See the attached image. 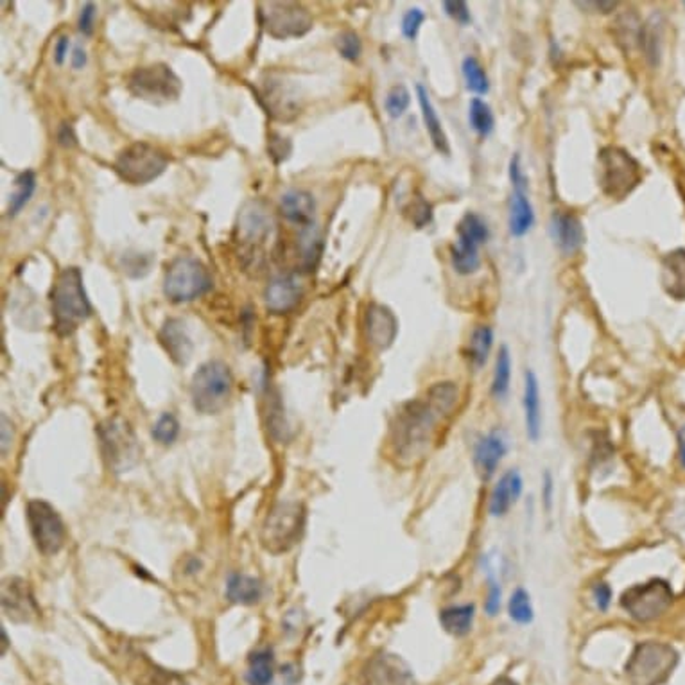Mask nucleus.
<instances>
[{"mask_svg": "<svg viewBox=\"0 0 685 685\" xmlns=\"http://www.w3.org/2000/svg\"><path fill=\"white\" fill-rule=\"evenodd\" d=\"M444 416L426 396V400H415L406 404L395 418L391 427V449L402 463H415L426 456L436 422Z\"/></svg>", "mask_w": 685, "mask_h": 685, "instance_id": "obj_1", "label": "nucleus"}, {"mask_svg": "<svg viewBox=\"0 0 685 685\" xmlns=\"http://www.w3.org/2000/svg\"><path fill=\"white\" fill-rule=\"evenodd\" d=\"M51 305L54 330L62 338L74 334L77 327L92 316L93 308L84 291L79 268L71 266L58 273L51 289Z\"/></svg>", "mask_w": 685, "mask_h": 685, "instance_id": "obj_2", "label": "nucleus"}, {"mask_svg": "<svg viewBox=\"0 0 685 685\" xmlns=\"http://www.w3.org/2000/svg\"><path fill=\"white\" fill-rule=\"evenodd\" d=\"M679 651L666 642H641L631 651L624 673L631 685L666 684L679 666Z\"/></svg>", "mask_w": 685, "mask_h": 685, "instance_id": "obj_3", "label": "nucleus"}, {"mask_svg": "<svg viewBox=\"0 0 685 685\" xmlns=\"http://www.w3.org/2000/svg\"><path fill=\"white\" fill-rule=\"evenodd\" d=\"M304 504L297 501L279 503L266 517L260 530V543L271 554H284L291 551L304 536Z\"/></svg>", "mask_w": 685, "mask_h": 685, "instance_id": "obj_4", "label": "nucleus"}, {"mask_svg": "<svg viewBox=\"0 0 685 685\" xmlns=\"http://www.w3.org/2000/svg\"><path fill=\"white\" fill-rule=\"evenodd\" d=\"M233 376L223 361L201 365L191 381L192 406L201 415H220L229 406Z\"/></svg>", "mask_w": 685, "mask_h": 685, "instance_id": "obj_5", "label": "nucleus"}, {"mask_svg": "<svg viewBox=\"0 0 685 685\" xmlns=\"http://www.w3.org/2000/svg\"><path fill=\"white\" fill-rule=\"evenodd\" d=\"M598 181L610 200H624L642 181L641 163L622 148L607 146L598 154Z\"/></svg>", "mask_w": 685, "mask_h": 685, "instance_id": "obj_6", "label": "nucleus"}, {"mask_svg": "<svg viewBox=\"0 0 685 685\" xmlns=\"http://www.w3.org/2000/svg\"><path fill=\"white\" fill-rule=\"evenodd\" d=\"M214 286L212 275L203 262L192 257L172 260L163 277V295L172 304H187L205 297Z\"/></svg>", "mask_w": 685, "mask_h": 685, "instance_id": "obj_7", "label": "nucleus"}, {"mask_svg": "<svg viewBox=\"0 0 685 685\" xmlns=\"http://www.w3.org/2000/svg\"><path fill=\"white\" fill-rule=\"evenodd\" d=\"M99 447L104 463L113 474L130 472L141 457V447L130 426L119 418H108L97 427Z\"/></svg>", "mask_w": 685, "mask_h": 685, "instance_id": "obj_8", "label": "nucleus"}, {"mask_svg": "<svg viewBox=\"0 0 685 685\" xmlns=\"http://www.w3.org/2000/svg\"><path fill=\"white\" fill-rule=\"evenodd\" d=\"M675 602L671 585L666 580L653 578L646 583H639L624 591L621 607L639 622H651L661 619Z\"/></svg>", "mask_w": 685, "mask_h": 685, "instance_id": "obj_9", "label": "nucleus"}, {"mask_svg": "<svg viewBox=\"0 0 685 685\" xmlns=\"http://www.w3.org/2000/svg\"><path fill=\"white\" fill-rule=\"evenodd\" d=\"M169 165L163 152L146 142H135L119 152L115 160V172L132 185H148L154 181Z\"/></svg>", "mask_w": 685, "mask_h": 685, "instance_id": "obj_10", "label": "nucleus"}, {"mask_svg": "<svg viewBox=\"0 0 685 685\" xmlns=\"http://www.w3.org/2000/svg\"><path fill=\"white\" fill-rule=\"evenodd\" d=\"M181 79L165 64L139 67L128 79L130 93L152 104H165L176 101L181 93Z\"/></svg>", "mask_w": 685, "mask_h": 685, "instance_id": "obj_11", "label": "nucleus"}, {"mask_svg": "<svg viewBox=\"0 0 685 685\" xmlns=\"http://www.w3.org/2000/svg\"><path fill=\"white\" fill-rule=\"evenodd\" d=\"M259 20L275 40L305 36L312 29V16L297 2H264L259 5Z\"/></svg>", "mask_w": 685, "mask_h": 685, "instance_id": "obj_12", "label": "nucleus"}, {"mask_svg": "<svg viewBox=\"0 0 685 685\" xmlns=\"http://www.w3.org/2000/svg\"><path fill=\"white\" fill-rule=\"evenodd\" d=\"M25 517L29 532L42 554L53 556L64 549L67 540V530L64 519L49 503L42 499L29 501L25 508Z\"/></svg>", "mask_w": 685, "mask_h": 685, "instance_id": "obj_13", "label": "nucleus"}, {"mask_svg": "<svg viewBox=\"0 0 685 685\" xmlns=\"http://www.w3.org/2000/svg\"><path fill=\"white\" fill-rule=\"evenodd\" d=\"M259 101L268 115L280 122L295 121L302 110L298 86L282 76H268L260 83Z\"/></svg>", "mask_w": 685, "mask_h": 685, "instance_id": "obj_14", "label": "nucleus"}, {"mask_svg": "<svg viewBox=\"0 0 685 685\" xmlns=\"http://www.w3.org/2000/svg\"><path fill=\"white\" fill-rule=\"evenodd\" d=\"M361 685H413V673L398 655L382 651L368 661Z\"/></svg>", "mask_w": 685, "mask_h": 685, "instance_id": "obj_15", "label": "nucleus"}, {"mask_svg": "<svg viewBox=\"0 0 685 685\" xmlns=\"http://www.w3.org/2000/svg\"><path fill=\"white\" fill-rule=\"evenodd\" d=\"M239 240H242L248 246L262 248L275 231L273 216L268 212V209L260 201H250L244 205V209L239 214Z\"/></svg>", "mask_w": 685, "mask_h": 685, "instance_id": "obj_16", "label": "nucleus"}, {"mask_svg": "<svg viewBox=\"0 0 685 685\" xmlns=\"http://www.w3.org/2000/svg\"><path fill=\"white\" fill-rule=\"evenodd\" d=\"M2 610L7 619L15 622L33 621L40 609L29 589V583L20 578H9L2 585Z\"/></svg>", "mask_w": 685, "mask_h": 685, "instance_id": "obj_17", "label": "nucleus"}, {"mask_svg": "<svg viewBox=\"0 0 685 685\" xmlns=\"http://www.w3.org/2000/svg\"><path fill=\"white\" fill-rule=\"evenodd\" d=\"M396 334L398 321L393 310L386 305H368L365 314V336L368 345L376 350H386L393 345Z\"/></svg>", "mask_w": 685, "mask_h": 685, "instance_id": "obj_18", "label": "nucleus"}, {"mask_svg": "<svg viewBox=\"0 0 685 685\" xmlns=\"http://www.w3.org/2000/svg\"><path fill=\"white\" fill-rule=\"evenodd\" d=\"M302 297L304 288L297 275L275 277L264 291L266 308L271 314H289L298 307Z\"/></svg>", "mask_w": 685, "mask_h": 685, "instance_id": "obj_19", "label": "nucleus"}, {"mask_svg": "<svg viewBox=\"0 0 685 685\" xmlns=\"http://www.w3.org/2000/svg\"><path fill=\"white\" fill-rule=\"evenodd\" d=\"M160 345L169 354V357L178 365L185 367L192 357V341L185 330V325L178 318H169L158 332Z\"/></svg>", "mask_w": 685, "mask_h": 685, "instance_id": "obj_20", "label": "nucleus"}, {"mask_svg": "<svg viewBox=\"0 0 685 685\" xmlns=\"http://www.w3.org/2000/svg\"><path fill=\"white\" fill-rule=\"evenodd\" d=\"M551 237L558 250L565 255L576 253L585 242V231L578 216L571 212H556L551 220Z\"/></svg>", "mask_w": 685, "mask_h": 685, "instance_id": "obj_21", "label": "nucleus"}, {"mask_svg": "<svg viewBox=\"0 0 685 685\" xmlns=\"http://www.w3.org/2000/svg\"><path fill=\"white\" fill-rule=\"evenodd\" d=\"M523 494V477L517 470H508L495 484L490 495V514L494 517H504Z\"/></svg>", "mask_w": 685, "mask_h": 685, "instance_id": "obj_22", "label": "nucleus"}, {"mask_svg": "<svg viewBox=\"0 0 685 685\" xmlns=\"http://www.w3.org/2000/svg\"><path fill=\"white\" fill-rule=\"evenodd\" d=\"M280 212L288 221L304 229V227H308V225L314 223L316 201H314L310 192L293 189V191H288L286 194H282Z\"/></svg>", "mask_w": 685, "mask_h": 685, "instance_id": "obj_23", "label": "nucleus"}, {"mask_svg": "<svg viewBox=\"0 0 685 685\" xmlns=\"http://www.w3.org/2000/svg\"><path fill=\"white\" fill-rule=\"evenodd\" d=\"M661 269L664 291L675 300H685V250L670 251L662 259Z\"/></svg>", "mask_w": 685, "mask_h": 685, "instance_id": "obj_24", "label": "nucleus"}, {"mask_svg": "<svg viewBox=\"0 0 685 685\" xmlns=\"http://www.w3.org/2000/svg\"><path fill=\"white\" fill-rule=\"evenodd\" d=\"M534 212L532 201L526 194V185H514V194L510 200V233L515 237L526 235L533 227Z\"/></svg>", "mask_w": 685, "mask_h": 685, "instance_id": "obj_25", "label": "nucleus"}, {"mask_svg": "<svg viewBox=\"0 0 685 685\" xmlns=\"http://www.w3.org/2000/svg\"><path fill=\"white\" fill-rule=\"evenodd\" d=\"M504 453H506L504 442L495 433L484 436L477 444L474 461H475V468H477V472H479V475L483 479H490L495 474V470H497L501 459L504 456Z\"/></svg>", "mask_w": 685, "mask_h": 685, "instance_id": "obj_26", "label": "nucleus"}, {"mask_svg": "<svg viewBox=\"0 0 685 685\" xmlns=\"http://www.w3.org/2000/svg\"><path fill=\"white\" fill-rule=\"evenodd\" d=\"M524 418L526 433L536 442L542 433V404H540V387L538 379L532 370L524 376Z\"/></svg>", "mask_w": 685, "mask_h": 685, "instance_id": "obj_27", "label": "nucleus"}, {"mask_svg": "<svg viewBox=\"0 0 685 685\" xmlns=\"http://www.w3.org/2000/svg\"><path fill=\"white\" fill-rule=\"evenodd\" d=\"M416 93H418V103H420V108H422V117H424V124H426V130L431 137V142L435 144V148L442 154H449L451 152V146H449V139L445 135V130L442 126V121L429 99V93L427 90L418 84L416 86Z\"/></svg>", "mask_w": 685, "mask_h": 685, "instance_id": "obj_28", "label": "nucleus"}, {"mask_svg": "<svg viewBox=\"0 0 685 685\" xmlns=\"http://www.w3.org/2000/svg\"><path fill=\"white\" fill-rule=\"evenodd\" d=\"M264 587L257 578L231 574L227 582V598L237 605H255L262 600Z\"/></svg>", "mask_w": 685, "mask_h": 685, "instance_id": "obj_29", "label": "nucleus"}, {"mask_svg": "<svg viewBox=\"0 0 685 685\" xmlns=\"http://www.w3.org/2000/svg\"><path fill=\"white\" fill-rule=\"evenodd\" d=\"M275 677V657L271 650H259L250 657L246 680L250 685H269Z\"/></svg>", "mask_w": 685, "mask_h": 685, "instance_id": "obj_30", "label": "nucleus"}, {"mask_svg": "<svg viewBox=\"0 0 685 685\" xmlns=\"http://www.w3.org/2000/svg\"><path fill=\"white\" fill-rule=\"evenodd\" d=\"M474 615H475L474 605H457V607L442 610L440 622L447 633L455 637H465L472 630Z\"/></svg>", "mask_w": 685, "mask_h": 685, "instance_id": "obj_31", "label": "nucleus"}, {"mask_svg": "<svg viewBox=\"0 0 685 685\" xmlns=\"http://www.w3.org/2000/svg\"><path fill=\"white\" fill-rule=\"evenodd\" d=\"M321 250H323L321 233H319V229L316 227V223L300 229L298 251H300V259H302V266H304L305 271H312L318 266L319 257H321Z\"/></svg>", "mask_w": 685, "mask_h": 685, "instance_id": "obj_32", "label": "nucleus"}, {"mask_svg": "<svg viewBox=\"0 0 685 685\" xmlns=\"http://www.w3.org/2000/svg\"><path fill=\"white\" fill-rule=\"evenodd\" d=\"M34 189H36V174L33 171L20 172L15 178V192L9 196V203H7L9 218H15L16 214H20V210L29 203L31 196L34 194Z\"/></svg>", "mask_w": 685, "mask_h": 685, "instance_id": "obj_33", "label": "nucleus"}, {"mask_svg": "<svg viewBox=\"0 0 685 685\" xmlns=\"http://www.w3.org/2000/svg\"><path fill=\"white\" fill-rule=\"evenodd\" d=\"M481 264L479 259V244L466 240L463 237H457L453 246V266L459 275H470L477 271Z\"/></svg>", "mask_w": 685, "mask_h": 685, "instance_id": "obj_34", "label": "nucleus"}, {"mask_svg": "<svg viewBox=\"0 0 685 685\" xmlns=\"http://www.w3.org/2000/svg\"><path fill=\"white\" fill-rule=\"evenodd\" d=\"M494 347V330L486 325H477L468 341V359L474 367H483Z\"/></svg>", "mask_w": 685, "mask_h": 685, "instance_id": "obj_35", "label": "nucleus"}, {"mask_svg": "<svg viewBox=\"0 0 685 685\" xmlns=\"http://www.w3.org/2000/svg\"><path fill=\"white\" fill-rule=\"evenodd\" d=\"M644 24L639 20L637 13L628 11L621 15L615 22V36L621 45L626 49H631L633 45H641V34H642Z\"/></svg>", "mask_w": 685, "mask_h": 685, "instance_id": "obj_36", "label": "nucleus"}, {"mask_svg": "<svg viewBox=\"0 0 685 685\" xmlns=\"http://www.w3.org/2000/svg\"><path fill=\"white\" fill-rule=\"evenodd\" d=\"M468 121H470L472 130L475 133H479L481 137L490 135L494 132V126H495V119H494L492 108L484 101H481L479 97H475V99L470 101Z\"/></svg>", "mask_w": 685, "mask_h": 685, "instance_id": "obj_37", "label": "nucleus"}, {"mask_svg": "<svg viewBox=\"0 0 685 685\" xmlns=\"http://www.w3.org/2000/svg\"><path fill=\"white\" fill-rule=\"evenodd\" d=\"M510 379H512V357H510V350L503 347L495 361V372H494V381H492V395L495 398L506 396L510 389Z\"/></svg>", "mask_w": 685, "mask_h": 685, "instance_id": "obj_38", "label": "nucleus"}, {"mask_svg": "<svg viewBox=\"0 0 685 685\" xmlns=\"http://www.w3.org/2000/svg\"><path fill=\"white\" fill-rule=\"evenodd\" d=\"M463 77H465V83H466V88L477 95H484L490 88V83H488V76L483 69V65L474 58V56H468L463 60Z\"/></svg>", "mask_w": 685, "mask_h": 685, "instance_id": "obj_39", "label": "nucleus"}, {"mask_svg": "<svg viewBox=\"0 0 685 685\" xmlns=\"http://www.w3.org/2000/svg\"><path fill=\"white\" fill-rule=\"evenodd\" d=\"M457 237H463V239H468L475 244H484L488 240V227L484 223V220L474 212H466L461 221L457 223Z\"/></svg>", "mask_w": 685, "mask_h": 685, "instance_id": "obj_40", "label": "nucleus"}, {"mask_svg": "<svg viewBox=\"0 0 685 685\" xmlns=\"http://www.w3.org/2000/svg\"><path fill=\"white\" fill-rule=\"evenodd\" d=\"M427 400L444 415H449L457 402V387L453 382H438L427 391Z\"/></svg>", "mask_w": 685, "mask_h": 685, "instance_id": "obj_41", "label": "nucleus"}, {"mask_svg": "<svg viewBox=\"0 0 685 685\" xmlns=\"http://www.w3.org/2000/svg\"><path fill=\"white\" fill-rule=\"evenodd\" d=\"M655 20L657 16H653L648 24H644L642 34H641V49L644 51L646 58L653 65L659 64V54H661V24Z\"/></svg>", "mask_w": 685, "mask_h": 685, "instance_id": "obj_42", "label": "nucleus"}, {"mask_svg": "<svg viewBox=\"0 0 685 685\" xmlns=\"http://www.w3.org/2000/svg\"><path fill=\"white\" fill-rule=\"evenodd\" d=\"M152 435L160 445H172L180 435V422L172 413H163L152 426Z\"/></svg>", "mask_w": 685, "mask_h": 685, "instance_id": "obj_43", "label": "nucleus"}, {"mask_svg": "<svg viewBox=\"0 0 685 685\" xmlns=\"http://www.w3.org/2000/svg\"><path fill=\"white\" fill-rule=\"evenodd\" d=\"M510 617L519 624H530L533 621V605L530 594L524 589H517L508 603Z\"/></svg>", "mask_w": 685, "mask_h": 685, "instance_id": "obj_44", "label": "nucleus"}, {"mask_svg": "<svg viewBox=\"0 0 685 685\" xmlns=\"http://www.w3.org/2000/svg\"><path fill=\"white\" fill-rule=\"evenodd\" d=\"M409 104H411V93L404 84H395L387 92L386 101H384V108H386L387 115L393 117V119L402 117L404 112L409 108Z\"/></svg>", "mask_w": 685, "mask_h": 685, "instance_id": "obj_45", "label": "nucleus"}, {"mask_svg": "<svg viewBox=\"0 0 685 685\" xmlns=\"http://www.w3.org/2000/svg\"><path fill=\"white\" fill-rule=\"evenodd\" d=\"M137 685H187V682L183 680V677L171 673L167 670L156 668L148 662V668L142 670Z\"/></svg>", "mask_w": 685, "mask_h": 685, "instance_id": "obj_46", "label": "nucleus"}, {"mask_svg": "<svg viewBox=\"0 0 685 685\" xmlns=\"http://www.w3.org/2000/svg\"><path fill=\"white\" fill-rule=\"evenodd\" d=\"M336 47L339 54L348 62H357L363 53V44L354 31H343L336 36Z\"/></svg>", "mask_w": 685, "mask_h": 685, "instance_id": "obj_47", "label": "nucleus"}, {"mask_svg": "<svg viewBox=\"0 0 685 685\" xmlns=\"http://www.w3.org/2000/svg\"><path fill=\"white\" fill-rule=\"evenodd\" d=\"M293 152V144L289 139L279 135V133H271L269 135V144H268V152L271 156V160L275 163H282L284 160L289 158V154Z\"/></svg>", "mask_w": 685, "mask_h": 685, "instance_id": "obj_48", "label": "nucleus"}, {"mask_svg": "<svg viewBox=\"0 0 685 685\" xmlns=\"http://www.w3.org/2000/svg\"><path fill=\"white\" fill-rule=\"evenodd\" d=\"M424 20H426V15H424L422 9H418V7L409 9V11L404 15V18H402V34H404L407 40H415V38L418 36V31H420V27H422Z\"/></svg>", "mask_w": 685, "mask_h": 685, "instance_id": "obj_49", "label": "nucleus"}, {"mask_svg": "<svg viewBox=\"0 0 685 685\" xmlns=\"http://www.w3.org/2000/svg\"><path fill=\"white\" fill-rule=\"evenodd\" d=\"M411 220L416 225V229H424L426 225H429L431 220H433V207H431V203H427L424 198H418L416 203L413 205Z\"/></svg>", "mask_w": 685, "mask_h": 685, "instance_id": "obj_50", "label": "nucleus"}, {"mask_svg": "<svg viewBox=\"0 0 685 685\" xmlns=\"http://www.w3.org/2000/svg\"><path fill=\"white\" fill-rule=\"evenodd\" d=\"M95 13H97V7L93 2H86L79 13V22H77V29L84 34V36H90L93 33V22H95Z\"/></svg>", "mask_w": 685, "mask_h": 685, "instance_id": "obj_51", "label": "nucleus"}, {"mask_svg": "<svg viewBox=\"0 0 685 685\" xmlns=\"http://www.w3.org/2000/svg\"><path fill=\"white\" fill-rule=\"evenodd\" d=\"M444 9H445V13L453 18V20H456L457 24H461V25H466L472 18H470V11H468V5H466V2H461V0H456V2H444Z\"/></svg>", "mask_w": 685, "mask_h": 685, "instance_id": "obj_52", "label": "nucleus"}, {"mask_svg": "<svg viewBox=\"0 0 685 685\" xmlns=\"http://www.w3.org/2000/svg\"><path fill=\"white\" fill-rule=\"evenodd\" d=\"M592 598H594L596 607L602 610V612L609 610L610 603H612V589H610L609 583H605V582H598V583L592 587Z\"/></svg>", "mask_w": 685, "mask_h": 685, "instance_id": "obj_53", "label": "nucleus"}, {"mask_svg": "<svg viewBox=\"0 0 685 685\" xmlns=\"http://www.w3.org/2000/svg\"><path fill=\"white\" fill-rule=\"evenodd\" d=\"M499 609H501V587L495 582H490V591H488L484 610L490 617H494L497 615Z\"/></svg>", "mask_w": 685, "mask_h": 685, "instance_id": "obj_54", "label": "nucleus"}, {"mask_svg": "<svg viewBox=\"0 0 685 685\" xmlns=\"http://www.w3.org/2000/svg\"><path fill=\"white\" fill-rule=\"evenodd\" d=\"M69 47H71V38L67 34H62L54 45V62L56 65H64L67 54H69Z\"/></svg>", "mask_w": 685, "mask_h": 685, "instance_id": "obj_55", "label": "nucleus"}, {"mask_svg": "<svg viewBox=\"0 0 685 685\" xmlns=\"http://www.w3.org/2000/svg\"><path fill=\"white\" fill-rule=\"evenodd\" d=\"M58 142H60L62 146H65V148H73V146H76V135H74V130H73L71 124L64 122V124L60 126V130H58Z\"/></svg>", "mask_w": 685, "mask_h": 685, "instance_id": "obj_56", "label": "nucleus"}, {"mask_svg": "<svg viewBox=\"0 0 685 685\" xmlns=\"http://www.w3.org/2000/svg\"><path fill=\"white\" fill-rule=\"evenodd\" d=\"M71 62H73V67H74L76 71L83 69V67L86 65V53H84V49H83L81 45H77L76 49H74Z\"/></svg>", "mask_w": 685, "mask_h": 685, "instance_id": "obj_57", "label": "nucleus"}, {"mask_svg": "<svg viewBox=\"0 0 685 685\" xmlns=\"http://www.w3.org/2000/svg\"><path fill=\"white\" fill-rule=\"evenodd\" d=\"M543 501H545V506L551 508V501H553V477H551V474H545V479H543Z\"/></svg>", "mask_w": 685, "mask_h": 685, "instance_id": "obj_58", "label": "nucleus"}, {"mask_svg": "<svg viewBox=\"0 0 685 685\" xmlns=\"http://www.w3.org/2000/svg\"><path fill=\"white\" fill-rule=\"evenodd\" d=\"M9 427H11V426H9L7 418H5V415H2V455H5V453H7V445H9L11 438H13V436H9V435H7Z\"/></svg>", "mask_w": 685, "mask_h": 685, "instance_id": "obj_59", "label": "nucleus"}, {"mask_svg": "<svg viewBox=\"0 0 685 685\" xmlns=\"http://www.w3.org/2000/svg\"><path fill=\"white\" fill-rule=\"evenodd\" d=\"M679 461L680 466L685 468V424L679 429Z\"/></svg>", "mask_w": 685, "mask_h": 685, "instance_id": "obj_60", "label": "nucleus"}, {"mask_svg": "<svg viewBox=\"0 0 685 685\" xmlns=\"http://www.w3.org/2000/svg\"><path fill=\"white\" fill-rule=\"evenodd\" d=\"M492 685H517V682H514L512 679H506V677H503V679H497L495 682Z\"/></svg>", "mask_w": 685, "mask_h": 685, "instance_id": "obj_61", "label": "nucleus"}, {"mask_svg": "<svg viewBox=\"0 0 685 685\" xmlns=\"http://www.w3.org/2000/svg\"><path fill=\"white\" fill-rule=\"evenodd\" d=\"M2 655L5 653V648H7V635H5V630H2Z\"/></svg>", "mask_w": 685, "mask_h": 685, "instance_id": "obj_62", "label": "nucleus"}]
</instances>
